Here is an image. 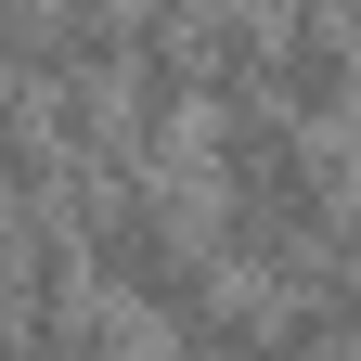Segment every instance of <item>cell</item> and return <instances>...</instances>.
I'll use <instances>...</instances> for the list:
<instances>
[{
	"label": "cell",
	"instance_id": "obj_5",
	"mask_svg": "<svg viewBox=\"0 0 361 361\" xmlns=\"http://www.w3.org/2000/svg\"><path fill=\"white\" fill-rule=\"evenodd\" d=\"M194 104L207 116L271 104V13H258V0H207V13H194Z\"/></svg>",
	"mask_w": 361,
	"mask_h": 361
},
{
	"label": "cell",
	"instance_id": "obj_3",
	"mask_svg": "<svg viewBox=\"0 0 361 361\" xmlns=\"http://www.w3.org/2000/svg\"><path fill=\"white\" fill-rule=\"evenodd\" d=\"M168 336H194V348H219V361H336L323 323L297 310V284H271V271H219Z\"/></svg>",
	"mask_w": 361,
	"mask_h": 361
},
{
	"label": "cell",
	"instance_id": "obj_8",
	"mask_svg": "<svg viewBox=\"0 0 361 361\" xmlns=\"http://www.w3.org/2000/svg\"><path fill=\"white\" fill-rule=\"evenodd\" d=\"M258 13H348V0H258Z\"/></svg>",
	"mask_w": 361,
	"mask_h": 361
},
{
	"label": "cell",
	"instance_id": "obj_4",
	"mask_svg": "<svg viewBox=\"0 0 361 361\" xmlns=\"http://www.w3.org/2000/svg\"><path fill=\"white\" fill-rule=\"evenodd\" d=\"M271 104L310 116V129L361 104V39H348V13H271Z\"/></svg>",
	"mask_w": 361,
	"mask_h": 361
},
{
	"label": "cell",
	"instance_id": "obj_6",
	"mask_svg": "<svg viewBox=\"0 0 361 361\" xmlns=\"http://www.w3.org/2000/svg\"><path fill=\"white\" fill-rule=\"evenodd\" d=\"M284 284H297V310H310V323H323V348H336V361H361V194L336 207V233L310 245Z\"/></svg>",
	"mask_w": 361,
	"mask_h": 361
},
{
	"label": "cell",
	"instance_id": "obj_2",
	"mask_svg": "<svg viewBox=\"0 0 361 361\" xmlns=\"http://www.w3.org/2000/svg\"><path fill=\"white\" fill-rule=\"evenodd\" d=\"M65 219H78V271L129 310V323H180V310L233 271V258L207 245V219L168 194V168H116V180H90V194H65Z\"/></svg>",
	"mask_w": 361,
	"mask_h": 361
},
{
	"label": "cell",
	"instance_id": "obj_1",
	"mask_svg": "<svg viewBox=\"0 0 361 361\" xmlns=\"http://www.w3.org/2000/svg\"><path fill=\"white\" fill-rule=\"evenodd\" d=\"M207 245L233 258V271H284L336 233V207H348V168H336V142L310 116H284V104H245V116H207Z\"/></svg>",
	"mask_w": 361,
	"mask_h": 361
},
{
	"label": "cell",
	"instance_id": "obj_7",
	"mask_svg": "<svg viewBox=\"0 0 361 361\" xmlns=\"http://www.w3.org/2000/svg\"><path fill=\"white\" fill-rule=\"evenodd\" d=\"M142 361H219V348H194V336H168V348H142Z\"/></svg>",
	"mask_w": 361,
	"mask_h": 361
}]
</instances>
